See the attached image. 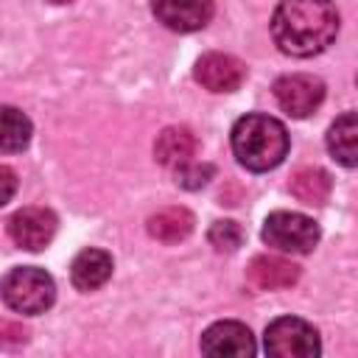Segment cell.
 <instances>
[{
    "mask_svg": "<svg viewBox=\"0 0 358 358\" xmlns=\"http://www.w3.org/2000/svg\"><path fill=\"white\" fill-rule=\"evenodd\" d=\"M338 11L330 0H280L271 17V36L288 56L308 59L333 45Z\"/></svg>",
    "mask_w": 358,
    "mask_h": 358,
    "instance_id": "cell-1",
    "label": "cell"
},
{
    "mask_svg": "<svg viewBox=\"0 0 358 358\" xmlns=\"http://www.w3.org/2000/svg\"><path fill=\"white\" fill-rule=\"evenodd\" d=\"M232 151L249 171L277 168L288 154V131L271 115H243L232 126Z\"/></svg>",
    "mask_w": 358,
    "mask_h": 358,
    "instance_id": "cell-2",
    "label": "cell"
},
{
    "mask_svg": "<svg viewBox=\"0 0 358 358\" xmlns=\"http://www.w3.org/2000/svg\"><path fill=\"white\" fill-rule=\"evenodd\" d=\"M3 299L17 313H28V316L45 313L56 299L53 277L36 266L11 268L3 280Z\"/></svg>",
    "mask_w": 358,
    "mask_h": 358,
    "instance_id": "cell-3",
    "label": "cell"
},
{
    "mask_svg": "<svg viewBox=\"0 0 358 358\" xmlns=\"http://www.w3.org/2000/svg\"><path fill=\"white\" fill-rule=\"evenodd\" d=\"M319 224L302 213L277 210L263 221V241L280 252L308 255L319 243Z\"/></svg>",
    "mask_w": 358,
    "mask_h": 358,
    "instance_id": "cell-4",
    "label": "cell"
},
{
    "mask_svg": "<svg viewBox=\"0 0 358 358\" xmlns=\"http://www.w3.org/2000/svg\"><path fill=\"white\" fill-rule=\"evenodd\" d=\"M263 347L277 358H313L319 355V333L313 324L296 316H280L266 327Z\"/></svg>",
    "mask_w": 358,
    "mask_h": 358,
    "instance_id": "cell-5",
    "label": "cell"
},
{
    "mask_svg": "<svg viewBox=\"0 0 358 358\" xmlns=\"http://www.w3.org/2000/svg\"><path fill=\"white\" fill-rule=\"evenodd\" d=\"M274 98H277L280 109L288 112L291 117H308L324 101V84H322V78L308 76V73L282 76L274 81Z\"/></svg>",
    "mask_w": 358,
    "mask_h": 358,
    "instance_id": "cell-6",
    "label": "cell"
},
{
    "mask_svg": "<svg viewBox=\"0 0 358 358\" xmlns=\"http://www.w3.org/2000/svg\"><path fill=\"white\" fill-rule=\"evenodd\" d=\"M8 235L17 246L39 252L56 235V215L45 207H22L8 218Z\"/></svg>",
    "mask_w": 358,
    "mask_h": 358,
    "instance_id": "cell-7",
    "label": "cell"
},
{
    "mask_svg": "<svg viewBox=\"0 0 358 358\" xmlns=\"http://www.w3.org/2000/svg\"><path fill=\"white\" fill-rule=\"evenodd\" d=\"M196 81L210 92H232L243 84L246 67L229 53H204L193 67Z\"/></svg>",
    "mask_w": 358,
    "mask_h": 358,
    "instance_id": "cell-8",
    "label": "cell"
},
{
    "mask_svg": "<svg viewBox=\"0 0 358 358\" xmlns=\"http://www.w3.org/2000/svg\"><path fill=\"white\" fill-rule=\"evenodd\" d=\"M157 20L171 31H199L213 17V0H151Z\"/></svg>",
    "mask_w": 358,
    "mask_h": 358,
    "instance_id": "cell-9",
    "label": "cell"
},
{
    "mask_svg": "<svg viewBox=\"0 0 358 358\" xmlns=\"http://www.w3.org/2000/svg\"><path fill=\"white\" fill-rule=\"evenodd\" d=\"M255 336L241 322H215L201 336V352L204 355H255Z\"/></svg>",
    "mask_w": 358,
    "mask_h": 358,
    "instance_id": "cell-10",
    "label": "cell"
},
{
    "mask_svg": "<svg viewBox=\"0 0 358 358\" xmlns=\"http://www.w3.org/2000/svg\"><path fill=\"white\" fill-rule=\"evenodd\" d=\"M246 280L255 291L291 288L299 280V266L285 257H277V255H257V257H252V263L246 268Z\"/></svg>",
    "mask_w": 358,
    "mask_h": 358,
    "instance_id": "cell-11",
    "label": "cell"
},
{
    "mask_svg": "<svg viewBox=\"0 0 358 358\" xmlns=\"http://www.w3.org/2000/svg\"><path fill=\"white\" fill-rule=\"evenodd\" d=\"M193 154H196V137L185 126H168V129H162L159 137H157V143H154L157 162H162L165 168H173V171H179L182 165L193 162Z\"/></svg>",
    "mask_w": 358,
    "mask_h": 358,
    "instance_id": "cell-12",
    "label": "cell"
},
{
    "mask_svg": "<svg viewBox=\"0 0 358 358\" xmlns=\"http://www.w3.org/2000/svg\"><path fill=\"white\" fill-rule=\"evenodd\" d=\"M112 277V255L103 249H84L70 266V280L78 291H95Z\"/></svg>",
    "mask_w": 358,
    "mask_h": 358,
    "instance_id": "cell-13",
    "label": "cell"
},
{
    "mask_svg": "<svg viewBox=\"0 0 358 358\" xmlns=\"http://www.w3.org/2000/svg\"><path fill=\"white\" fill-rule=\"evenodd\" d=\"M327 151L336 162L347 168H358V112L341 115L327 129Z\"/></svg>",
    "mask_w": 358,
    "mask_h": 358,
    "instance_id": "cell-14",
    "label": "cell"
},
{
    "mask_svg": "<svg viewBox=\"0 0 358 358\" xmlns=\"http://www.w3.org/2000/svg\"><path fill=\"white\" fill-rule=\"evenodd\" d=\"M193 232V215L185 207H165L148 218V235L159 243H179Z\"/></svg>",
    "mask_w": 358,
    "mask_h": 358,
    "instance_id": "cell-15",
    "label": "cell"
},
{
    "mask_svg": "<svg viewBox=\"0 0 358 358\" xmlns=\"http://www.w3.org/2000/svg\"><path fill=\"white\" fill-rule=\"evenodd\" d=\"M330 187H333L330 176L322 168H313V165L294 171L291 182H288V190L305 204H324L327 196H330Z\"/></svg>",
    "mask_w": 358,
    "mask_h": 358,
    "instance_id": "cell-16",
    "label": "cell"
},
{
    "mask_svg": "<svg viewBox=\"0 0 358 358\" xmlns=\"http://www.w3.org/2000/svg\"><path fill=\"white\" fill-rule=\"evenodd\" d=\"M0 131H3L0 134V148L6 154L22 151L31 140V120L14 106H3V129Z\"/></svg>",
    "mask_w": 358,
    "mask_h": 358,
    "instance_id": "cell-17",
    "label": "cell"
},
{
    "mask_svg": "<svg viewBox=\"0 0 358 358\" xmlns=\"http://www.w3.org/2000/svg\"><path fill=\"white\" fill-rule=\"evenodd\" d=\"M210 243L218 249V252H235L243 241V229L235 224V221H215L207 232Z\"/></svg>",
    "mask_w": 358,
    "mask_h": 358,
    "instance_id": "cell-18",
    "label": "cell"
},
{
    "mask_svg": "<svg viewBox=\"0 0 358 358\" xmlns=\"http://www.w3.org/2000/svg\"><path fill=\"white\" fill-rule=\"evenodd\" d=\"M210 176H213V165H199V162H187L176 171V182L182 187H201Z\"/></svg>",
    "mask_w": 358,
    "mask_h": 358,
    "instance_id": "cell-19",
    "label": "cell"
},
{
    "mask_svg": "<svg viewBox=\"0 0 358 358\" xmlns=\"http://www.w3.org/2000/svg\"><path fill=\"white\" fill-rule=\"evenodd\" d=\"M0 176H3V185H6V190H3V201H8L11 193H14V171H11L8 165H3V168H0Z\"/></svg>",
    "mask_w": 358,
    "mask_h": 358,
    "instance_id": "cell-20",
    "label": "cell"
},
{
    "mask_svg": "<svg viewBox=\"0 0 358 358\" xmlns=\"http://www.w3.org/2000/svg\"><path fill=\"white\" fill-rule=\"evenodd\" d=\"M3 336H6V341H25V330L22 327H17V324H11V322H3Z\"/></svg>",
    "mask_w": 358,
    "mask_h": 358,
    "instance_id": "cell-21",
    "label": "cell"
},
{
    "mask_svg": "<svg viewBox=\"0 0 358 358\" xmlns=\"http://www.w3.org/2000/svg\"><path fill=\"white\" fill-rule=\"evenodd\" d=\"M50 3H73V0H50Z\"/></svg>",
    "mask_w": 358,
    "mask_h": 358,
    "instance_id": "cell-22",
    "label": "cell"
}]
</instances>
